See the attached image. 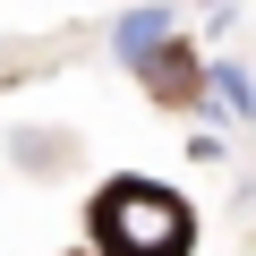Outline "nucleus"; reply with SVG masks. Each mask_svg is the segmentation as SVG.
Wrapping results in <instances>:
<instances>
[{
    "mask_svg": "<svg viewBox=\"0 0 256 256\" xmlns=\"http://www.w3.org/2000/svg\"><path fill=\"white\" fill-rule=\"evenodd\" d=\"M86 230H94V256H188L196 248L188 196L162 180H137V171L102 180V196L86 205Z\"/></svg>",
    "mask_w": 256,
    "mask_h": 256,
    "instance_id": "f257e3e1",
    "label": "nucleus"
},
{
    "mask_svg": "<svg viewBox=\"0 0 256 256\" xmlns=\"http://www.w3.org/2000/svg\"><path fill=\"white\" fill-rule=\"evenodd\" d=\"M137 77H146L154 102H196V94H205V60H196L188 43H154V52L137 60Z\"/></svg>",
    "mask_w": 256,
    "mask_h": 256,
    "instance_id": "f03ea898",
    "label": "nucleus"
},
{
    "mask_svg": "<svg viewBox=\"0 0 256 256\" xmlns=\"http://www.w3.org/2000/svg\"><path fill=\"white\" fill-rule=\"evenodd\" d=\"M154 43H171V9H162V0H146V9H120V18H111V52H120V68H137Z\"/></svg>",
    "mask_w": 256,
    "mask_h": 256,
    "instance_id": "7ed1b4c3",
    "label": "nucleus"
},
{
    "mask_svg": "<svg viewBox=\"0 0 256 256\" xmlns=\"http://www.w3.org/2000/svg\"><path fill=\"white\" fill-rule=\"evenodd\" d=\"M205 102H222L230 120H256V77H248L239 60H222V52H205Z\"/></svg>",
    "mask_w": 256,
    "mask_h": 256,
    "instance_id": "20e7f679",
    "label": "nucleus"
}]
</instances>
